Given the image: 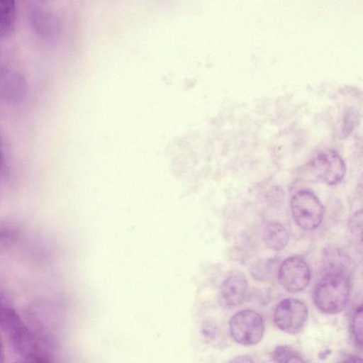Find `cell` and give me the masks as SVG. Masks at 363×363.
<instances>
[{
	"instance_id": "obj_18",
	"label": "cell",
	"mask_w": 363,
	"mask_h": 363,
	"mask_svg": "<svg viewBox=\"0 0 363 363\" xmlns=\"http://www.w3.org/2000/svg\"><path fill=\"white\" fill-rule=\"evenodd\" d=\"M5 165V150L2 135L0 130V172L2 171Z\"/></svg>"
},
{
	"instance_id": "obj_15",
	"label": "cell",
	"mask_w": 363,
	"mask_h": 363,
	"mask_svg": "<svg viewBox=\"0 0 363 363\" xmlns=\"http://www.w3.org/2000/svg\"><path fill=\"white\" fill-rule=\"evenodd\" d=\"M295 354L296 353L289 346L279 345L273 350L272 357L274 362L283 363Z\"/></svg>"
},
{
	"instance_id": "obj_8",
	"label": "cell",
	"mask_w": 363,
	"mask_h": 363,
	"mask_svg": "<svg viewBox=\"0 0 363 363\" xmlns=\"http://www.w3.org/2000/svg\"><path fill=\"white\" fill-rule=\"evenodd\" d=\"M28 20L35 33L45 40H52L57 35L59 23L52 9L43 2L34 1L29 6Z\"/></svg>"
},
{
	"instance_id": "obj_19",
	"label": "cell",
	"mask_w": 363,
	"mask_h": 363,
	"mask_svg": "<svg viewBox=\"0 0 363 363\" xmlns=\"http://www.w3.org/2000/svg\"><path fill=\"white\" fill-rule=\"evenodd\" d=\"M283 363H307L302 357L297 354L291 357Z\"/></svg>"
},
{
	"instance_id": "obj_1",
	"label": "cell",
	"mask_w": 363,
	"mask_h": 363,
	"mask_svg": "<svg viewBox=\"0 0 363 363\" xmlns=\"http://www.w3.org/2000/svg\"><path fill=\"white\" fill-rule=\"evenodd\" d=\"M350 294L349 281L343 272L328 271L313 291V301L323 313L336 314L345 309Z\"/></svg>"
},
{
	"instance_id": "obj_21",
	"label": "cell",
	"mask_w": 363,
	"mask_h": 363,
	"mask_svg": "<svg viewBox=\"0 0 363 363\" xmlns=\"http://www.w3.org/2000/svg\"><path fill=\"white\" fill-rule=\"evenodd\" d=\"M5 362V350L2 337L0 334V363Z\"/></svg>"
},
{
	"instance_id": "obj_2",
	"label": "cell",
	"mask_w": 363,
	"mask_h": 363,
	"mask_svg": "<svg viewBox=\"0 0 363 363\" xmlns=\"http://www.w3.org/2000/svg\"><path fill=\"white\" fill-rule=\"evenodd\" d=\"M305 170L312 181L331 186L342 181L346 173V166L336 151L325 150L312 157L306 164Z\"/></svg>"
},
{
	"instance_id": "obj_6",
	"label": "cell",
	"mask_w": 363,
	"mask_h": 363,
	"mask_svg": "<svg viewBox=\"0 0 363 363\" xmlns=\"http://www.w3.org/2000/svg\"><path fill=\"white\" fill-rule=\"evenodd\" d=\"M308 315L307 306L303 301L287 298L277 305L273 318L279 330L288 334L296 335L305 327Z\"/></svg>"
},
{
	"instance_id": "obj_3",
	"label": "cell",
	"mask_w": 363,
	"mask_h": 363,
	"mask_svg": "<svg viewBox=\"0 0 363 363\" xmlns=\"http://www.w3.org/2000/svg\"><path fill=\"white\" fill-rule=\"evenodd\" d=\"M290 206L294 220L301 228L313 230L321 223L323 206L312 191L302 189L296 192L291 198Z\"/></svg>"
},
{
	"instance_id": "obj_10",
	"label": "cell",
	"mask_w": 363,
	"mask_h": 363,
	"mask_svg": "<svg viewBox=\"0 0 363 363\" xmlns=\"http://www.w3.org/2000/svg\"><path fill=\"white\" fill-rule=\"evenodd\" d=\"M247 281L243 274L235 272L230 274L220 286L218 300L225 308L240 305L246 296Z\"/></svg>"
},
{
	"instance_id": "obj_5",
	"label": "cell",
	"mask_w": 363,
	"mask_h": 363,
	"mask_svg": "<svg viewBox=\"0 0 363 363\" xmlns=\"http://www.w3.org/2000/svg\"><path fill=\"white\" fill-rule=\"evenodd\" d=\"M1 325L6 328L13 347L24 359L41 354L32 332L12 307L8 306Z\"/></svg>"
},
{
	"instance_id": "obj_9",
	"label": "cell",
	"mask_w": 363,
	"mask_h": 363,
	"mask_svg": "<svg viewBox=\"0 0 363 363\" xmlns=\"http://www.w3.org/2000/svg\"><path fill=\"white\" fill-rule=\"evenodd\" d=\"M27 82L18 71L3 68L0 69V96L10 104H17L26 97Z\"/></svg>"
},
{
	"instance_id": "obj_20",
	"label": "cell",
	"mask_w": 363,
	"mask_h": 363,
	"mask_svg": "<svg viewBox=\"0 0 363 363\" xmlns=\"http://www.w3.org/2000/svg\"><path fill=\"white\" fill-rule=\"evenodd\" d=\"M340 363H363L362 358L356 356H350L345 359Z\"/></svg>"
},
{
	"instance_id": "obj_11",
	"label": "cell",
	"mask_w": 363,
	"mask_h": 363,
	"mask_svg": "<svg viewBox=\"0 0 363 363\" xmlns=\"http://www.w3.org/2000/svg\"><path fill=\"white\" fill-rule=\"evenodd\" d=\"M262 240L268 248L274 251H281L288 245L289 234L281 223L271 221L267 223L263 228Z\"/></svg>"
},
{
	"instance_id": "obj_16",
	"label": "cell",
	"mask_w": 363,
	"mask_h": 363,
	"mask_svg": "<svg viewBox=\"0 0 363 363\" xmlns=\"http://www.w3.org/2000/svg\"><path fill=\"white\" fill-rule=\"evenodd\" d=\"M13 363H50L43 354H40L38 356L30 359H23V360H18Z\"/></svg>"
},
{
	"instance_id": "obj_7",
	"label": "cell",
	"mask_w": 363,
	"mask_h": 363,
	"mask_svg": "<svg viewBox=\"0 0 363 363\" xmlns=\"http://www.w3.org/2000/svg\"><path fill=\"white\" fill-rule=\"evenodd\" d=\"M311 270L300 257L286 259L278 269L277 278L283 288L289 292L297 293L304 290L311 280Z\"/></svg>"
},
{
	"instance_id": "obj_13",
	"label": "cell",
	"mask_w": 363,
	"mask_h": 363,
	"mask_svg": "<svg viewBox=\"0 0 363 363\" xmlns=\"http://www.w3.org/2000/svg\"><path fill=\"white\" fill-rule=\"evenodd\" d=\"M18 235V229L11 221L0 220V250L11 247Z\"/></svg>"
},
{
	"instance_id": "obj_4",
	"label": "cell",
	"mask_w": 363,
	"mask_h": 363,
	"mask_svg": "<svg viewBox=\"0 0 363 363\" xmlns=\"http://www.w3.org/2000/svg\"><path fill=\"white\" fill-rule=\"evenodd\" d=\"M230 333L240 345L250 346L261 341L264 333L262 315L255 311L242 310L232 316L229 322Z\"/></svg>"
},
{
	"instance_id": "obj_17",
	"label": "cell",
	"mask_w": 363,
	"mask_h": 363,
	"mask_svg": "<svg viewBox=\"0 0 363 363\" xmlns=\"http://www.w3.org/2000/svg\"><path fill=\"white\" fill-rule=\"evenodd\" d=\"M228 363H255V361L248 355H239L232 359Z\"/></svg>"
},
{
	"instance_id": "obj_14",
	"label": "cell",
	"mask_w": 363,
	"mask_h": 363,
	"mask_svg": "<svg viewBox=\"0 0 363 363\" xmlns=\"http://www.w3.org/2000/svg\"><path fill=\"white\" fill-rule=\"evenodd\" d=\"M351 328L354 340L362 347L363 342V308L362 305L358 306L353 313Z\"/></svg>"
},
{
	"instance_id": "obj_12",
	"label": "cell",
	"mask_w": 363,
	"mask_h": 363,
	"mask_svg": "<svg viewBox=\"0 0 363 363\" xmlns=\"http://www.w3.org/2000/svg\"><path fill=\"white\" fill-rule=\"evenodd\" d=\"M17 20L16 2L0 0V39L9 37L14 30Z\"/></svg>"
}]
</instances>
